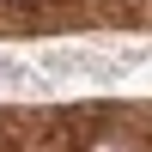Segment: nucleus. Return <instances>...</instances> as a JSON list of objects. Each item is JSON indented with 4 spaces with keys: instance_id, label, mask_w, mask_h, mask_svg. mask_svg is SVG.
I'll return each instance as SVG.
<instances>
[{
    "instance_id": "1",
    "label": "nucleus",
    "mask_w": 152,
    "mask_h": 152,
    "mask_svg": "<svg viewBox=\"0 0 152 152\" xmlns=\"http://www.w3.org/2000/svg\"><path fill=\"white\" fill-rule=\"evenodd\" d=\"M0 6H37V0H0Z\"/></svg>"
}]
</instances>
